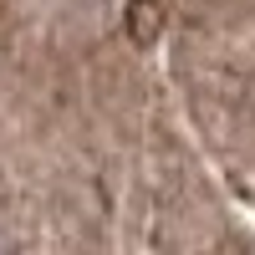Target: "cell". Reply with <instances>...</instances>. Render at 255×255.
I'll return each instance as SVG.
<instances>
[{
    "mask_svg": "<svg viewBox=\"0 0 255 255\" xmlns=\"http://www.w3.org/2000/svg\"><path fill=\"white\" fill-rule=\"evenodd\" d=\"M123 26H128V36H133V46H153V41L163 36V5L158 0H128Z\"/></svg>",
    "mask_w": 255,
    "mask_h": 255,
    "instance_id": "obj_1",
    "label": "cell"
}]
</instances>
